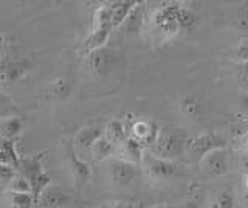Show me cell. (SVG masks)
<instances>
[{"mask_svg":"<svg viewBox=\"0 0 248 208\" xmlns=\"http://www.w3.org/2000/svg\"><path fill=\"white\" fill-rule=\"evenodd\" d=\"M8 191H14V192H31L33 194V190H31V183L25 176H22L20 173L16 171L14 177L11 182L8 183Z\"/></svg>","mask_w":248,"mask_h":208,"instance_id":"23","label":"cell"},{"mask_svg":"<svg viewBox=\"0 0 248 208\" xmlns=\"http://www.w3.org/2000/svg\"><path fill=\"white\" fill-rule=\"evenodd\" d=\"M209 208H239V202L232 191H222L216 196Z\"/></svg>","mask_w":248,"mask_h":208,"instance_id":"21","label":"cell"},{"mask_svg":"<svg viewBox=\"0 0 248 208\" xmlns=\"http://www.w3.org/2000/svg\"><path fill=\"white\" fill-rule=\"evenodd\" d=\"M237 81L244 89L248 92V61L245 63H240L237 65Z\"/></svg>","mask_w":248,"mask_h":208,"instance_id":"27","label":"cell"},{"mask_svg":"<svg viewBox=\"0 0 248 208\" xmlns=\"http://www.w3.org/2000/svg\"><path fill=\"white\" fill-rule=\"evenodd\" d=\"M2 48H3V37L0 36V55H2Z\"/></svg>","mask_w":248,"mask_h":208,"instance_id":"33","label":"cell"},{"mask_svg":"<svg viewBox=\"0 0 248 208\" xmlns=\"http://www.w3.org/2000/svg\"><path fill=\"white\" fill-rule=\"evenodd\" d=\"M200 168L209 177H223L230 173V156L227 149H216L202 159Z\"/></svg>","mask_w":248,"mask_h":208,"instance_id":"9","label":"cell"},{"mask_svg":"<svg viewBox=\"0 0 248 208\" xmlns=\"http://www.w3.org/2000/svg\"><path fill=\"white\" fill-rule=\"evenodd\" d=\"M5 199H6V204L11 208H34L37 205V200L31 192L6 191Z\"/></svg>","mask_w":248,"mask_h":208,"instance_id":"18","label":"cell"},{"mask_svg":"<svg viewBox=\"0 0 248 208\" xmlns=\"http://www.w3.org/2000/svg\"><path fill=\"white\" fill-rule=\"evenodd\" d=\"M180 109L186 117H191V118L199 117V113H200V106L194 98H185L180 104Z\"/></svg>","mask_w":248,"mask_h":208,"instance_id":"26","label":"cell"},{"mask_svg":"<svg viewBox=\"0 0 248 208\" xmlns=\"http://www.w3.org/2000/svg\"><path fill=\"white\" fill-rule=\"evenodd\" d=\"M152 208H168V207H161V205H158V207H152Z\"/></svg>","mask_w":248,"mask_h":208,"instance_id":"36","label":"cell"},{"mask_svg":"<svg viewBox=\"0 0 248 208\" xmlns=\"http://www.w3.org/2000/svg\"><path fill=\"white\" fill-rule=\"evenodd\" d=\"M182 5L178 3H166L155 10L152 14V27L157 33L165 37L174 36L180 32L178 25V13H180Z\"/></svg>","mask_w":248,"mask_h":208,"instance_id":"6","label":"cell"},{"mask_svg":"<svg viewBox=\"0 0 248 208\" xmlns=\"http://www.w3.org/2000/svg\"><path fill=\"white\" fill-rule=\"evenodd\" d=\"M108 208H137V207L132 202H115V204H110Z\"/></svg>","mask_w":248,"mask_h":208,"instance_id":"31","label":"cell"},{"mask_svg":"<svg viewBox=\"0 0 248 208\" xmlns=\"http://www.w3.org/2000/svg\"><path fill=\"white\" fill-rule=\"evenodd\" d=\"M189 140L191 137L182 128H175V126L160 128L157 140H155L154 146L147 152H151L152 156L163 160L177 161L186 156Z\"/></svg>","mask_w":248,"mask_h":208,"instance_id":"1","label":"cell"},{"mask_svg":"<svg viewBox=\"0 0 248 208\" xmlns=\"http://www.w3.org/2000/svg\"><path fill=\"white\" fill-rule=\"evenodd\" d=\"M197 17L191 10L182 6L180 13H178V25H180V30H191L194 25H196Z\"/></svg>","mask_w":248,"mask_h":208,"instance_id":"24","label":"cell"},{"mask_svg":"<svg viewBox=\"0 0 248 208\" xmlns=\"http://www.w3.org/2000/svg\"><path fill=\"white\" fill-rule=\"evenodd\" d=\"M44 154H36V156H30V157H20L19 166H17V173L22 176H25L31 183V190H33V196L36 200L39 196L50 187V176L44 171L42 168V159Z\"/></svg>","mask_w":248,"mask_h":208,"instance_id":"2","label":"cell"},{"mask_svg":"<svg viewBox=\"0 0 248 208\" xmlns=\"http://www.w3.org/2000/svg\"><path fill=\"white\" fill-rule=\"evenodd\" d=\"M104 137L110 143H113L116 148H118L120 144H123L129 138V130L124 120L107 121L104 125Z\"/></svg>","mask_w":248,"mask_h":208,"instance_id":"15","label":"cell"},{"mask_svg":"<svg viewBox=\"0 0 248 208\" xmlns=\"http://www.w3.org/2000/svg\"><path fill=\"white\" fill-rule=\"evenodd\" d=\"M103 135H104L103 125H89L82 128L73 138V144H75L78 156L82 160H85V156H90L93 144H95Z\"/></svg>","mask_w":248,"mask_h":208,"instance_id":"8","label":"cell"},{"mask_svg":"<svg viewBox=\"0 0 248 208\" xmlns=\"http://www.w3.org/2000/svg\"><path fill=\"white\" fill-rule=\"evenodd\" d=\"M110 64V55L106 50H98L89 55V65L92 72L95 73H103Z\"/></svg>","mask_w":248,"mask_h":208,"instance_id":"20","label":"cell"},{"mask_svg":"<svg viewBox=\"0 0 248 208\" xmlns=\"http://www.w3.org/2000/svg\"><path fill=\"white\" fill-rule=\"evenodd\" d=\"M112 30L108 28H93L90 34L85 37V41L82 42V51L90 55L93 51L103 50V47L106 45V42L110 37Z\"/></svg>","mask_w":248,"mask_h":208,"instance_id":"16","label":"cell"},{"mask_svg":"<svg viewBox=\"0 0 248 208\" xmlns=\"http://www.w3.org/2000/svg\"><path fill=\"white\" fill-rule=\"evenodd\" d=\"M239 103H240V109H242V115L248 117V92H245V94L240 95Z\"/></svg>","mask_w":248,"mask_h":208,"instance_id":"30","label":"cell"},{"mask_svg":"<svg viewBox=\"0 0 248 208\" xmlns=\"http://www.w3.org/2000/svg\"><path fill=\"white\" fill-rule=\"evenodd\" d=\"M116 156V146L113 143H110L107 138L103 135L99 140L93 144L92 152H90V157L96 161H106V160H110Z\"/></svg>","mask_w":248,"mask_h":208,"instance_id":"17","label":"cell"},{"mask_svg":"<svg viewBox=\"0 0 248 208\" xmlns=\"http://www.w3.org/2000/svg\"><path fill=\"white\" fill-rule=\"evenodd\" d=\"M11 117H17V107L10 99V96L5 95L0 89V121Z\"/></svg>","mask_w":248,"mask_h":208,"instance_id":"22","label":"cell"},{"mask_svg":"<svg viewBox=\"0 0 248 208\" xmlns=\"http://www.w3.org/2000/svg\"><path fill=\"white\" fill-rule=\"evenodd\" d=\"M108 176L115 187H130L141 176V169L138 165L113 157L108 160Z\"/></svg>","mask_w":248,"mask_h":208,"instance_id":"7","label":"cell"},{"mask_svg":"<svg viewBox=\"0 0 248 208\" xmlns=\"http://www.w3.org/2000/svg\"><path fill=\"white\" fill-rule=\"evenodd\" d=\"M138 5L135 0H120V2H112V30H116L124 25V22L127 20L130 13Z\"/></svg>","mask_w":248,"mask_h":208,"instance_id":"14","label":"cell"},{"mask_svg":"<svg viewBox=\"0 0 248 208\" xmlns=\"http://www.w3.org/2000/svg\"><path fill=\"white\" fill-rule=\"evenodd\" d=\"M27 72V64L19 61H6L0 63V87L11 86L16 81H19Z\"/></svg>","mask_w":248,"mask_h":208,"instance_id":"13","label":"cell"},{"mask_svg":"<svg viewBox=\"0 0 248 208\" xmlns=\"http://www.w3.org/2000/svg\"><path fill=\"white\" fill-rule=\"evenodd\" d=\"M244 138V142H245V146H247V149H248V135H245V137H242Z\"/></svg>","mask_w":248,"mask_h":208,"instance_id":"35","label":"cell"},{"mask_svg":"<svg viewBox=\"0 0 248 208\" xmlns=\"http://www.w3.org/2000/svg\"><path fill=\"white\" fill-rule=\"evenodd\" d=\"M141 168L147 179L152 182H169L185 174L183 168L178 165L177 161L158 159L152 156L151 152H146Z\"/></svg>","mask_w":248,"mask_h":208,"instance_id":"3","label":"cell"},{"mask_svg":"<svg viewBox=\"0 0 248 208\" xmlns=\"http://www.w3.org/2000/svg\"><path fill=\"white\" fill-rule=\"evenodd\" d=\"M244 185H245V190L248 191V176L245 177V180H244Z\"/></svg>","mask_w":248,"mask_h":208,"instance_id":"34","label":"cell"},{"mask_svg":"<svg viewBox=\"0 0 248 208\" xmlns=\"http://www.w3.org/2000/svg\"><path fill=\"white\" fill-rule=\"evenodd\" d=\"M143 17H144L143 6L138 3L134 8V11L130 13V16L127 17V20L124 22V25H126L127 30H138L140 27H141V24H143Z\"/></svg>","mask_w":248,"mask_h":208,"instance_id":"25","label":"cell"},{"mask_svg":"<svg viewBox=\"0 0 248 208\" xmlns=\"http://www.w3.org/2000/svg\"><path fill=\"white\" fill-rule=\"evenodd\" d=\"M160 132V128L155 125L152 121H147V120H132L130 123V128H129V137L135 138L137 142H140L146 151H149L155 140H157Z\"/></svg>","mask_w":248,"mask_h":208,"instance_id":"10","label":"cell"},{"mask_svg":"<svg viewBox=\"0 0 248 208\" xmlns=\"http://www.w3.org/2000/svg\"><path fill=\"white\" fill-rule=\"evenodd\" d=\"M70 202V196L59 187L46 188L37 199V205L41 208H64Z\"/></svg>","mask_w":248,"mask_h":208,"instance_id":"12","label":"cell"},{"mask_svg":"<svg viewBox=\"0 0 248 208\" xmlns=\"http://www.w3.org/2000/svg\"><path fill=\"white\" fill-rule=\"evenodd\" d=\"M237 168H239V171L244 174V177L248 176V152L242 154V156H239V159H237Z\"/></svg>","mask_w":248,"mask_h":208,"instance_id":"28","label":"cell"},{"mask_svg":"<svg viewBox=\"0 0 248 208\" xmlns=\"http://www.w3.org/2000/svg\"><path fill=\"white\" fill-rule=\"evenodd\" d=\"M23 129V121L19 117H11L0 121V134L5 140H16Z\"/></svg>","mask_w":248,"mask_h":208,"instance_id":"19","label":"cell"},{"mask_svg":"<svg viewBox=\"0 0 248 208\" xmlns=\"http://www.w3.org/2000/svg\"><path fill=\"white\" fill-rule=\"evenodd\" d=\"M53 92H54V94H56V95H59V96L67 95L68 87H67L65 81H64V80H58L56 82H54V86H53Z\"/></svg>","mask_w":248,"mask_h":208,"instance_id":"29","label":"cell"},{"mask_svg":"<svg viewBox=\"0 0 248 208\" xmlns=\"http://www.w3.org/2000/svg\"><path fill=\"white\" fill-rule=\"evenodd\" d=\"M183 208H199V205H197V202H194V200H188Z\"/></svg>","mask_w":248,"mask_h":208,"instance_id":"32","label":"cell"},{"mask_svg":"<svg viewBox=\"0 0 248 208\" xmlns=\"http://www.w3.org/2000/svg\"><path fill=\"white\" fill-rule=\"evenodd\" d=\"M64 157H65L70 173H72L76 192L78 194H81L82 190L87 187V183L90 180L92 169H90L87 161L82 160L79 156H78L73 140H64Z\"/></svg>","mask_w":248,"mask_h":208,"instance_id":"4","label":"cell"},{"mask_svg":"<svg viewBox=\"0 0 248 208\" xmlns=\"http://www.w3.org/2000/svg\"><path fill=\"white\" fill-rule=\"evenodd\" d=\"M227 148V138L219 132H205L197 137H192L188 143V151L186 156L191 157L194 161H202L209 152L216 149H225Z\"/></svg>","mask_w":248,"mask_h":208,"instance_id":"5","label":"cell"},{"mask_svg":"<svg viewBox=\"0 0 248 208\" xmlns=\"http://www.w3.org/2000/svg\"><path fill=\"white\" fill-rule=\"evenodd\" d=\"M144 156H146L144 146L140 142H137L135 138L129 137L126 142L116 148V156L115 157L121 159V160H126V161H129V163L141 166Z\"/></svg>","mask_w":248,"mask_h":208,"instance_id":"11","label":"cell"}]
</instances>
